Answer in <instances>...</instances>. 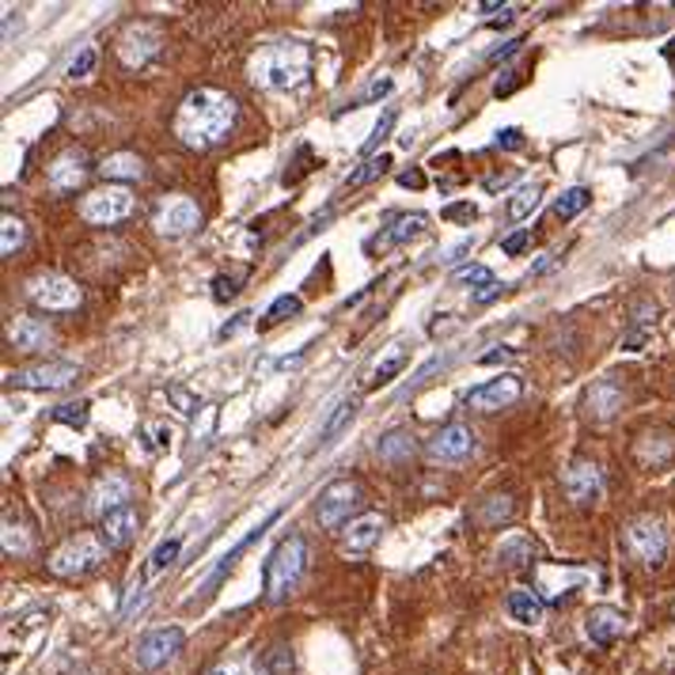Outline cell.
Instances as JSON below:
<instances>
[{
  "mask_svg": "<svg viewBox=\"0 0 675 675\" xmlns=\"http://www.w3.org/2000/svg\"><path fill=\"white\" fill-rule=\"evenodd\" d=\"M198 220H202L198 205L190 202V198H182V194L164 198V202H160V209H156V228L164 235H187V232H194Z\"/></svg>",
  "mask_w": 675,
  "mask_h": 675,
  "instance_id": "obj_13",
  "label": "cell"
},
{
  "mask_svg": "<svg viewBox=\"0 0 675 675\" xmlns=\"http://www.w3.org/2000/svg\"><path fill=\"white\" fill-rule=\"evenodd\" d=\"M144 436H152V448L156 451H164V448H171V429L167 425H144Z\"/></svg>",
  "mask_w": 675,
  "mask_h": 675,
  "instance_id": "obj_47",
  "label": "cell"
},
{
  "mask_svg": "<svg viewBox=\"0 0 675 675\" xmlns=\"http://www.w3.org/2000/svg\"><path fill=\"white\" fill-rule=\"evenodd\" d=\"M23 220L12 217V213H4V220H0V255H15V251L23 247Z\"/></svg>",
  "mask_w": 675,
  "mask_h": 675,
  "instance_id": "obj_32",
  "label": "cell"
},
{
  "mask_svg": "<svg viewBox=\"0 0 675 675\" xmlns=\"http://www.w3.org/2000/svg\"><path fill=\"white\" fill-rule=\"evenodd\" d=\"M375 456H380L383 463H403V459L413 456V436L406 433V429H395V433H387L375 444Z\"/></svg>",
  "mask_w": 675,
  "mask_h": 675,
  "instance_id": "obj_25",
  "label": "cell"
},
{
  "mask_svg": "<svg viewBox=\"0 0 675 675\" xmlns=\"http://www.w3.org/2000/svg\"><path fill=\"white\" fill-rule=\"evenodd\" d=\"M509 615L524 626H535L543 619V596L532 588H512L509 593Z\"/></svg>",
  "mask_w": 675,
  "mask_h": 675,
  "instance_id": "obj_24",
  "label": "cell"
},
{
  "mask_svg": "<svg viewBox=\"0 0 675 675\" xmlns=\"http://www.w3.org/2000/svg\"><path fill=\"white\" fill-rule=\"evenodd\" d=\"M126 501H129V482L122 474H106L91 489V512H99V517H106L111 509H122Z\"/></svg>",
  "mask_w": 675,
  "mask_h": 675,
  "instance_id": "obj_22",
  "label": "cell"
},
{
  "mask_svg": "<svg viewBox=\"0 0 675 675\" xmlns=\"http://www.w3.org/2000/svg\"><path fill=\"white\" fill-rule=\"evenodd\" d=\"M539 194H543V190L535 187V182H532V187H520L517 194L509 198V205H505V217H509V220L532 217V213L539 209Z\"/></svg>",
  "mask_w": 675,
  "mask_h": 675,
  "instance_id": "obj_28",
  "label": "cell"
},
{
  "mask_svg": "<svg viewBox=\"0 0 675 675\" xmlns=\"http://www.w3.org/2000/svg\"><path fill=\"white\" fill-rule=\"evenodd\" d=\"M441 217L444 220H463V225H471V220L479 217V209H474L471 202H456V205H444Z\"/></svg>",
  "mask_w": 675,
  "mask_h": 675,
  "instance_id": "obj_42",
  "label": "cell"
},
{
  "mask_svg": "<svg viewBox=\"0 0 675 675\" xmlns=\"http://www.w3.org/2000/svg\"><path fill=\"white\" fill-rule=\"evenodd\" d=\"M76 375H80V368L68 365V360H46V365H30V368L12 372V383L27 391H58V387H68Z\"/></svg>",
  "mask_w": 675,
  "mask_h": 675,
  "instance_id": "obj_9",
  "label": "cell"
},
{
  "mask_svg": "<svg viewBox=\"0 0 675 675\" xmlns=\"http://www.w3.org/2000/svg\"><path fill=\"white\" fill-rule=\"evenodd\" d=\"M391 126H395V111H387V114H383V118H380V126L372 129V137H368V141H365V149H360V152H365V156H368V152H372L375 144H380L383 137L391 133Z\"/></svg>",
  "mask_w": 675,
  "mask_h": 675,
  "instance_id": "obj_44",
  "label": "cell"
},
{
  "mask_svg": "<svg viewBox=\"0 0 675 675\" xmlns=\"http://www.w3.org/2000/svg\"><path fill=\"white\" fill-rule=\"evenodd\" d=\"M8 342L23 353H38V349H50L53 345V331L42 323V319H27V316H15L8 323Z\"/></svg>",
  "mask_w": 675,
  "mask_h": 675,
  "instance_id": "obj_18",
  "label": "cell"
},
{
  "mask_svg": "<svg viewBox=\"0 0 675 675\" xmlns=\"http://www.w3.org/2000/svg\"><path fill=\"white\" fill-rule=\"evenodd\" d=\"M489 509H482V524H497V520H505L512 512V501L509 497H489Z\"/></svg>",
  "mask_w": 675,
  "mask_h": 675,
  "instance_id": "obj_43",
  "label": "cell"
},
{
  "mask_svg": "<svg viewBox=\"0 0 675 675\" xmlns=\"http://www.w3.org/2000/svg\"><path fill=\"white\" fill-rule=\"evenodd\" d=\"M179 550H182V535H171V539H164L160 543L156 550H152V558H149V570L152 573H160V570H167V565L179 558Z\"/></svg>",
  "mask_w": 675,
  "mask_h": 675,
  "instance_id": "obj_34",
  "label": "cell"
},
{
  "mask_svg": "<svg viewBox=\"0 0 675 675\" xmlns=\"http://www.w3.org/2000/svg\"><path fill=\"white\" fill-rule=\"evenodd\" d=\"M535 558V550H532V543L524 539V535H509V539H501V547H497V562H505V565H527Z\"/></svg>",
  "mask_w": 675,
  "mask_h": 675,
  "instance_id": "obj_29",
  "label": "cell"
},
{
  "mask_svg": "<svg viewBox=\"0 0 675 675\" xmlns=\"http://www.w3.org/2000/svg\"><path fill=\"white\" fill-rule=\"evenodd\" d=\"M53 421H61V425H73V429H80V425H88V403H65V406H58L53 410Z\"/></svg>",
  "mask_w": 675,
  "mask_h": 675,
  "instance_id": "obj_38",
  "label": "cell"
},
{
  "mask_svg": "<svg viewBox=\"0 0 675 675\" xmlns=\"http://www.w3.org/2000/svg\"><path fill=\"white\" fill-rule=\"evenodd\" d=\"M395 91V80L391 76H383V80H375V84H368L365 91H360L357 99L349 103V111H357V106H368V103H375V99H383V95H391Z\"/></svg>",
  "mask_w": 675,
  "mask_h": 675,
  "instance_id": "obj_39",
  "label": "cell"
},
{
  "mask_svg": "<svg viewBox=\"0 0 675 675\" xmlns=\"http://www.w3.org/2000/svg\"><path fill=\"white\" fill-rule=\"evenodd\" d=\"M209 675H255V668L251 664H243V661H228V664H217Z\"/></svg>",
  "mask_w": 675,
  "mask_h": 675,
  "instance_id": "obj_49",
  "label": "cell"
},
{
  "mask_svg": "<svg viewBox=\"0 0 675 675\" xmlns=\"http://www.w3.org/2000/svg\"><path fill=\"white\" fill-rule=\"evenodd\" d=\"M588 202H593V190H585V187L565 190V194L555 202V217H558V220H573V217H577V213H585V209H588Z\"/></svg>",
  "mask_w": 675,
  "mask_h": 675,
  "instance_id": "obj_30",
  "label": "cell"
},
{
  "mask_svg": "<svg viewBox=\"0 0 675 675\" xmlns=\"http://www.w3.org/2000/svg\"><path fill=\"white\" fill-rule=\"evenodd\" d=\"M95 65H99L95 46H80V53H76V58L68 61L65 76H68V80H84V76H91V73H95Z\"/></svg>",
  "mask_w": 675,
  "mask_h": 675,
  "instance_id": "obj_33",
  "label": "cell"
},
{
  "mask_svg": "<svg viewBox=\"0 0 675 675\" xmlns=\"http://www.w3.org/2000/svg\"><path fill=\"white\" fill-rule=\"evenodd\" d=\"M387 167H391V156H387V152H380V156H372V160H368V164L360 167L357 175H349V182H345V187H365V182L380 179V175L387 171Z\"/></svg>",
  "mask_w": 675,
  "mask_h": 675,
  "instance_id": "obj_36",
  "label": "cell"
},
{
  "mask_svg": "<svg viewBox=\"0 0 675 675\" xmlns=\"http://www.w3.org/2000/svg\"><path fill=\"white\" fill-rule=\"evenodd\" d=\"M562 486H565V497H570L573 505H593L603 489V474L596 463H573L570 471H565Z\"/></svg>",
  "mask_w": 675,
  "mask_h": 675,
  "instance_id": "obj_16",
  "label": "cell"
},
{
  "mask_svg": "<svg viewBox=\"0 0 675 675\" xmlns=\"http://www.w3.org/2000/svg\"><path fill=\"white\" fill-rule=\"evenodd\" d=\"M585 410H588V418H596V421L615 418V413L623 410V387H619L615 380L593 383L588 395H585Z\"/></svg>",
  "mask_w": 675,
  "mask_h": 675,
  "instance_id": "obj_20",
  "label": "cell"
},
{
  "mask_svg": "<svg viewBox=\"0 0 675 675\" xmlns=\"http://www.w3.org/2000/svg\"><path fill=\"white\" fill-rule=\"evenodd\" d=\"M27 296H30V304H38V308H46V311H73L76 304H80L76 281L61 278V273H38V278H30Z\"/></svg>",
  "mask_w": 675,
  "mask_h": 675,
  "instance_id": "obj_8",
  "label": "cell"
},
{
  "mask_svg": "<svg viewBox=\"0 0 675 675\" xmlns=\"http://www.w3.org/2000/svg\"><path fill=\"white\" fill-rule=\"evenodd\" d=\"M4 550L8 555H30V539H27V532H23V524H15L12 517L4 520Z\"/></svg>",
  "mask_w": 675,
  "mask_h": 675,
  "instance_id": "obj_37",
  "label": "cell"
},
{
  "mask_svg": "<svg viewBox=\"0 0 675 675\" xmlns=\"http://www.w3.org/2000/svg\"><path fill=\"white\" fill-rule=\"evenodd\" d=\"M501 293V285H494V289H482L479 293V304H486V301H494V296Z\"/></svg>",
  "mask_w": 675,
  "mask_h": 675,
  "instance_id": "obj_52",
  "label": "cell"
},
{
  "mask_svg": "<svg viewBox=\"0 0 675 675\" xmlns=\"http://www.w3.org/2000/svg\"><path fill=\"white\" fill-rule=\"evenodd\" d=\"M585 634L593 646H615L619 638L626 634V615L619 608H593L585 615Z\"/></svg>",
  "mask_w": 675,
  "mask_h": 675,
  "instance_id": "obj_17",
  "label": "cell"
},
{
  "mask_svg": "<svg viewBox=\"0 0 675 675\" xmlns=\"http://www.w3.org/2000/svg\"><path fill=\"white\" fill-rule=\"evenodd\" d=\"M304 565H308V543L301 535H285V539L273 547V555L266 558V573H263V585H266V600L281 603L296 593L304 577Z\"/></svg>",
  "mask_w": 675,
  "mask_h": 675,
  "instance_id": "obj_3",
  "label": "cell"
},
{
  "mask_svg": "<svg viewBox=\"0 0 675 675\" xmlns=\"http://www.w3.org/2000/svg\"><path fill=\"white\" fill-rule=\"evenodd\" d=\"M520 391H524V383H520L517 375H497V380H486V383H479V387L467 391V406H471V410H482V413H494V410H505V406L517 403Z\"/></svg>",
  "mask_w": 675,
  "mask_h": 675,
  "instance_id": "obj_11",
  "label": "cell"
},
{
  "mask_svg": "<svg viewBox=\"0 0 675 675\" xmlns=\"http://www.w3.org/2000/svg\"><path fill=\"white\" fill-rule=\"evenodd\" d=\"M235 126V99L217 88H198L182 99L175 114V137L187 149H213L220 144Z\"/></svg>",
  "mask_w": 675,
  "mask_h": 675,
  "instance_id": "obj_1",
  "label": "cell"
},
{
  "mask_svg": "<svg viewBox=\"0 0 675 675\" xmlns=\"http://www.w3.org/2000/svg\"><path fill=\"white\" fill-rule=\"evenodd\" d=\"M527 240H532V235H527V228H520V232L505 235V240H501V251H505V255H520V251L527 247Z\"/></svg>",
  "mask_w": 675,
  "mask_h": 675,
  "instance_id": "obj_48",
  "label": "cell"
},
{
  "mask_svg": "<svg viewBox=\"0 0 675 675\" xmlns=\"http://www.w3.org/2000/svg\"><path fill=\"white\" fill-rule=\"evenodd\" d=\"M182 646H187V634H182L179 626H164V631L144 634V638L137 641V668L160 672L164 664H171L175 657L182 653Z\"/></svg>",
  "mask_w": 675,
  "mask_h": 675,
  "instance_id": "obj_7",
  "label": "cell"
},
{
  "mask_svg": "<svg viewBox=\"0 0 675 675\" xmlns=\"http://www.w3.org/2000/svg\"><path fill=\"white\" fill-rule=\"evenodd\" d=\"M167 398H171V403L179 406V413H187V418H194L198 406H202V403H198V395H190V391L179 387V383H171V387H167Z\"/></svg>",
  "mask_w": 675,
  "mask_h": 675,
  "instance_id": "obj_41",
  "label": "cell"
},
{
  "mask_svg": "<svg viewBox=\"0 0 675 675\" xmlns=\"http://www.w3.org/2000/svg\"><path fill=\"white\" fill-rule=\"evenodd\" d=\"M103 555H106L103 539H95V535H76V539H68L65 547L50 558V570L58 573V577H80V573L95 570V565L103 562Z\"/></svg>",
  "mask_w": 675,
  "mask_h": 675,
  "instance_id": "obj_5",
  "label": "cell"
},
{
  "mask_svg": "<svg viewBox=\"0 0 675 675\" xmlns=\"http://www.w3.org/2000/svg\"><path fill=\"white\" fill-rule=\"evenodd\" d=\"M160 53V35L149 23H129L118 38V58L126 68H144Z\"/></svg>",
  "mask_w": 675,
  "mask_h": 675,
  "instance_id": "obj_10",
  "label": "cell"
},
{
  "mask_svg": "<svg viewBox=\"0 0 675 675\" xmlns=\"http://www.w3.org/2000/svg\"><path fill=\"white\" fill-rule=\"evenodd\" d=\"M664 58L675 61V38H668V46H664Z\"/></svg>",
  "mask_w": 675,
  "mask_h": 675,
  "instance_id": "obj_53",
  "label": "cell"
},
{
  "mask_svg": "<svg viewBox=\"0 0 675 675\" xmlns=\"http://www.w3.org/2000/svg\"><path fill=\"white\" fill-rule=\"evenodd\" d=\"M304 304H301V296H278V301L270 304V311H266V319H270V323H281V319H289V316H296V311H301Z\"/></svg>",
  "mask_w": 675,
  "mask_h": 675,
  "instance_id": "obj_40",
  "label": "cell"
},
{
  "mask_svg": "<svg viewBox=\"0 0 675 675\" xmlns=\"http://www.w3.org/2000/svg\"><path fill=\"white\" fill-rule=\"evenodd\" d=\"M471 451H474V433L467 425H444L429 441V459H436V463H463Z\"/></svg>",
  "mask_w": 675,
  "mask_h": 675,
  "instance_id": "obj_14",
  "label": "cell"
},
{
  "mask_svg": "<svg viewBox=\"0 0 675 675\" xmlns=\"http://www.w3.org/2000/svg\"><path fill=\"white\" fill-rule=\"evenodd\" d=\"M626 547H631V555L638 558L641 565H649V570H661L664 558H668V527L661 524L657 517H638L631 520V527H626Z\"/></svg>",
  "mask_w": 675,
  "mask_h": 675,
  "instance_id": "obj_4",
  "label": "cell"
},
{
  "mask_svg": "<svg viewBox=\"0 0 675 675\" xmlns=\"http://www.w3.org/2000/svg\"><path fill=\"white\" fill-rule=\"evenodd\" d=\"M383 535V517L380 512H368V517H357L349 524V532L342 535V547L349 550V555H365V550H372L375 543H380Z\"/></svg>",
  "mask_w": 675,
  "mask_h": 675,
  "instance_id": "obj_21",
  "label": "cell"
},
{
  "mask_svg": "<svg viewBox=\"0 0 675 675\" xmlns=\"http://www.w3.org/2000/svg\"><path fill=\"white\" fill-rule=\"evenodd\" d=\"M357 486L353 482H331V486L319 494V505H316V517H319V524L327 527V532H334L338 524H342L345 517H349L353 509H357Z\"/></svg>",
  "mask_w": 675,
  "mask_h": 675,
  "instance_id": "obj_12",
  "label": "cell"
},
{
  "mask_svg": "<svg viewBox=\"0 0 675 675\" xmlns=\"http://www.w3.org/2000/svg\"><path fill=\"white\" fill-rule=\"evenodd\" d=\"M133 213V194L126 187H103L91 190L88 198L80 202V217L88 225H118Z\"/></svg>",
  "mask_w": 675,
  "mask_h": 675,
  "instance_id": "obj_6",
  "label": "cell"
},
{
  "mask_svg": "<svg viewBox=\"0 0 675 675\" xmlns=\"http://www.w3.org/2000/svg\"><path fill=\"white\" fill-rule=\"evenodd\" d=\"M137 527H141V517H137L133 505H122V509H111L106 517H99V535L114 550L129 547L137 539Z\"/></svg>",
  "mask_w": 675,
  "mask_h": 675,
  "instance_id": "obj_15",
  "label": "cell"
},
{
  "mask_svg": "<svg viewBox=\"0 0 675 675\" xmlns=\"http://www.w3.org/2000/svg\"><path fill=\"white\" fill-rule=\"evenodd\" d=\"M398 187H410V190H421L425 187V175L418 171V167H410V171L398 175Z\"/></svg>",
  "mask_w": 675,
  "mask_h": 675,
  "instance_id": "obj_50",
  "label": "cell"
},
{
  "mask_svg": "<svg viewBox=\"0 0 675 675\" xmlns=\"http://www.w3.org/2000/svg\"><path fill=\"white\" fill-rule=\"evenodd\" d=\"M353 413H357V403L353 398H345V403H338L334 406V413H331V421H327L323 429H319V444H334V436L342 433L345 425L353 421Z\"/></svg>",
  "mask_w": 675,
  "mask_h": 675,
  "instance_id": "obj_31",
  "label": "cell"
},
{
  "mask_svg": "<svg viewBox=\"0 0 675 675\" xmlns=\"http://www.w3.org/2000/svg\"><path fill=\"white\" fill-rule=\"evenodd\" d=\"M425 213H403V217H395V225L387 228V232H380L375 235L368 247H395V243H406V240H413V235H421L425 232Z\"/></svg>",
  "mask_w": 675,
  "mask_h": 675,
  "instance_id": "obj_23",
  "label": "cell"
},
{
  "mask_svg": "<svg viewBox=\"0 0 675 675\" xmlns=\"http://www.w3.org/2000/svg\"><path fill=\"white\" fill-rule=\"evenodd\" d=\"M99 171H103L106 179H141L144 164L137 156H129V152H114V156L103 160V167H99Z\"/></svg>",
  "mask_w": 675,
  "mask_h": 675,
  "instance_id": "obj_27",
  "label": "cell"
},
{
  "mask_svg": "<svg viewBox=\"0 0 675 675\" xmlns=\"http://www.w3.org/2000/svg\"><path fill=\"white\" fill-rule=\"evenodd\" d=\"M46 179H50L53 190H76L88 179V160H84V152H65V156H58L46 167Z\"/></svg>",
  "mask_w": 675,
  "mask_h": 675,
  "instance_id": "obj_19",
  "label": "cell"
},
{
  "mask_svg": "<svg viewBox=\"0 0 675 675\" xmlns=\"http://www.w3.org/2000/svg\"><path fill=\"white\" fill-rule=\"evenodd\" d=\"M406 368V349H398V345H391V353L387 357H380L375 360V368H372V380H368V387H387L391 380H395L398 372Z\"/></svg>",
  "mask_w": 675,
  "mask_h": 675,
  "instance_id": "obj_26",
  "label": "cell"
},
{
  "mask_svg": "<svg viewBox=\"0 0 675 675\" xmlns=\"http://www.w3.org/2000/svg\"><path fill=\"white\" fill-rule=\"evenodd\" d=\"M311 160H316V156H311V149H308V144H301V152H296V171L293 175H285V187H293V182H301L304 179V175H308L311 171V167H304V164H311Z\"/></svg>",
  "mask_w": 675,
  "mask_h": 675,
  "instance_id": "obj_46",
  "label": "cell"
},
{
  "mask_svg": "<svg viewBox=\"0 0 675 675\" xmlns=\"http://www.w3.org/2000/svg\"><path fill=\"white\" fill-rule=\"evenodd\" d=\"M497 144H501V149H520L524 137H520V129H501V133H497Z\"/></svg>",
  "mask_w": 675,
  "mask_h": 675,
  "instance_id": "obj_51",
  "label": "cell"
},
{
  "mask_svg": "<svg viewBox=\"0 0 675 675\" xmlns=\"http://www.w3.org/2000/svg\"><path fill=\"white\" fill-rule=\"evenodd\" d=\"M311 68V50L304 42H278L266 46V50L255 53L251 61V80L266 91H289L296 84L308 80Z\"/></svg>",
  "mask_w": 675,
  "mask_h": 675,
  "instance_id": "obj_2",
  "label": "cell"
},
{
  "mask_svg": "<svg viewBox=\"0 0 675 675\" xmlns=\"http://www.w3.org/2000/svg\"><path fill=\"white\" fill-rule=\"evenodd\" d=\"M235 293H240V278H225V273H220V278H213V296H217L220 304L232 301Z\"/></svg>",
  "mask_w": 675,
  "mask_h": 675,
  "instance_id": "obj_45",
  "label": "cell"
},
{
  "mask_svg": "<svg viewBox=\"0 0 675 675\" xmlns=\"http://www.w3.org/2000/svg\"><path fill=\"white\" fill-rule=\"evenodd\" d=\"M456 281L459 285H471V289H494V270L489 266H459L456 270Z\"/></svg>",
  "mask_w": 675,
  "mask_h": 675,
  "instance_id": "obj_35",
  "label": "cell"
}]
</instances>
